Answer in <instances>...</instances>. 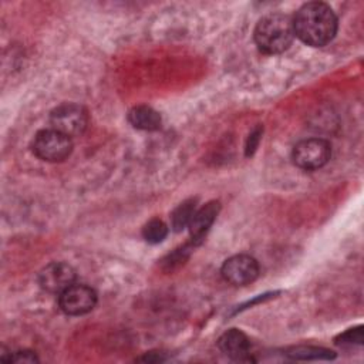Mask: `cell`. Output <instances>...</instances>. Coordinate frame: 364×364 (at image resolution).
<instances>
[{
  "label": "cell",
  "mask_w": 364,
  "mask_h": 364,
  "mask_svg": "<svg viewBox=\"0 0 364 364\" xmlns=\"http://www.w3.org/2000/svg\"><path fill=\"white\" fill-rule=\"evenodd\" d=\"M294 36L311 47L328 44L337 31V17L331 7L321 1L303 4L293 17Z\"/></svg>",
  "instance_id": "cell-1"
},
{
  "label": "cell",
  "mask_w": 364,
  "mask_h": 364,
  "mask_svg": "<svg viewBox=\"0 0 364 364\" xmlns=\"http://www.w3.org/2000/svg\"><path fill=\"white\" fill-rule=\"evenodd\" d=\"M253 37L260 51L280 54L291 46L296 37L293 18L283 13H270L257 21Z\"/></svg>",
  "instance_id": "cell-2"
},
{
  "label": "cell",
  "mask_w": 364,
  "mask_h": 364,
  "mask_svg": "<svg viewBox=\"0 0 364 364\" xmlns=\"http://www.w3.org/2000/svg\"><path fill=\"white\" fill-rule=\"evenodd\" d=\"M34 155L47 162H63L73 151L70 136L57 129H41L34 135L31 142Z\"/></svg>",
  "instance_id": "cell-3"
},
{
  "label": "cell",
  "mask_w": 364,
  "mask_h": 364,
  "mask_svg": "<svg viewBox=\"0 0 364 364\" xmlns=\"http://www.w3.org/2000/svg\"><path fill=\"white\" fill-rule=\"evenodd\" d=\"M50 124L53 129H57L67 136H75L85 131L88 125V112L80 104L64 102L50 112Z\"/></svg>",
  "instance_id": "cell-4"
},
{
  "label": "cell",
  "mask_w": 364,
  "mask_h": 364,
  "mask_svg": "<svg viewBox=\"0 0 364 364\" xmlns=\"http://www.w3.org/2000/svg\"><path fill=\"white\" fill-rule=\"evenodd\" d=\"M331 155V146L326 139L309 138L297 142L291 151L296 166L304 171H314L324 166Z\"/></svg>",
  "instance_id": "cell-5"
},
{
  "label": "cell",
  "mask_w": 364,
  "mask_h": 364,
  "mask_svg": "<svg viewBox=\"0 0 364 364\" xmlns=\"http://www.w3.org/2000/svg\"><path fill=\"white\" fill-rule=\"evenodd\" d=\"M97 304V293L87 284L74 283L58 294V306L68 316H81Z\"/></svg>",
  "instance_id": "cell-6"
},
{
  "label": "cell",
  "mask_w": 364,
  "mask_h": 364,
  "mask_svg": "<svg viewBox=\"0 0 364 364\" xmlns=\"http://www.w3.org/2000/svg\"><path fill=\"white\" fill-rule=\"evenodd\" d=\"M220 273L223 279L235 286H245L259 276V263L249 255H235L225 260Z\"/></svg>",
  "instance_id": "cell-7"
},
{
  "label": "cell",
  "mask_w": 364,
  "mask_h": 364,
  "mask_svg": "<svg viewBox=\"0 0 364 364\" xmlns=\"http://www.w3.org/2000/svg\"><path fill=\"white\" fill-rule=\"evenodd\" d=\"M77 274L73 266L64 262H54L47 264L38 273V284L48 293L60 294L67 287L75 283Z\"/></svg>",
  "instance_id": "cell-8"
},
{
  "label": "cell",
  "mask_w": 364,
  "mask_h": 364,
  "mask_svg": "<svg viewBox=\"0 0 364 364\" xmlns=\"http://www.w3.org/2000/svg\"><path fill=\"white\" fill-rule=\"evenodd\" d=\"M218 347L220 351L230 357L232 360L236 361H250V340L247 336L237 330V328H230L225 331L219 340H218Z\"/></svg>",
  "instance_id": "cell-9"
},
{
  "label": "cell",
  "mask_w": 364,
  "mask_h": 364,
  "mask_svg": "<svg viewBox=\"0 0 364 364\" xmlns=\"http://www.w3.org/2000/svg\"><path fill=\"white\" fill-rule=\"evenodd\" d=\"M220 209V203L216 200L208 202L200 209H196L191 222H189V232L192 237V243L198 245L209 230V228L213 225L218 213Z\"/></svg>",
  "instance_id": "cell-10"
},
{
  "label": "cell",
  "mask_w": 364,
  "mask_h": 364,
  "mask_svg": "<svg viewBox=\"0 0 364 364\" xmlns=\"http://www.w3.org/2000/svg\"><path fill=\"white\" fill-rule=\"evenodd\" d=\"M129 124L142 131H156L161 128L162 119L158 111L148 105H136L128 112Z\"/></svg>",
  "instance_id": "cell-11"
},
{
  "label": "cell",
  "mask_w": 364,
  "mask_h": 364,
  "mask_svg": "<svg viewBox=\"0 0 364 364\" xmlns=\"http://www.w3.org/2000/svg\"><path fill=\"white\" fill-rule=\"evenodd\" d=\"M293 360H331L336 354L331 350L313 346H297L291 347L286 353Z\"/></svg>",
  "instance_id": "cell-12"
},
{
  "label": "cell",
  "mask_w": 364,
  "mask_h": 364,
  "mask_svg": "<svg viewBox=\"0 0 364 364\" xmlns=\"http://www.w3.org/2000/svg\"><path fill=\"white\" fill-rule=\"evenodd\" d=\"M196 210V199L183 200L172 213V229L175 232H181L186 228Z\"/></svg>",
  "instance_id": "cell-13"
},
{
  "label": "cell",
  "mask_w": 364,
  "mask_h": 364,
  "mask_svg": "<svg viewBox=\"0 0 364 364\" xmlns=\"http://www.w3.org/2000/svg\"><path fill=\"white\" fill-rule=\"evenodd\" d=\"M168 235V226L161 219H151L142 228V237L152 245L162 242Z\"/></svg>",
  "instance_id": "cell-14"
},
{
  "label": "cell",
  "mask_w": 364,
  "mask_h": 364,
  "mask_svg": "<svg viewBox=\"0 0 364 364\" xmlns=\"http://www.w3.org/2000/svg\"><path fill=\"white\" fill-rule=\"evenodd\" d=\"M336 343L340 346H353V344H361L363 343V327L350 328L346 333L340 334L336 338Z\"/></svg>",
  "instance_id": "cell-15"
},
{
  "label": "cell",
  "mask_w": 364,
  "mask_h": 364,
  "mask_svg": "<svg viewBox=\"0 0 364 364\" xmlns=\"http://www.w3.org/2000/svg\"><path fill=\"white\" fill-rule=\"evenodd\" d=\"M4 361H7V363H36V361H38V358L33 351L23 350V351H16L13 354L10 353V357L6 358Z\"/></svg>",
  "instance_id": "cell-16"
},
{
  "label": "cell",
  "mask_w": 364,
  "mask_h": 364,
  "mask_svg": "<svg viewBox=\"0 0 364 364\" xmlns=\"http://www.w3.org/2000/svg\"><path fill=\"white\" fill-rule=\"evenodd\" d=\"M260 139V129L257 128L255 132H252L249 135V139H247V145H246V155H252L253 151L256 149L257 146V142Z\"/></svg>",
  "instance_id": "cell-17"
}]
</instances>
